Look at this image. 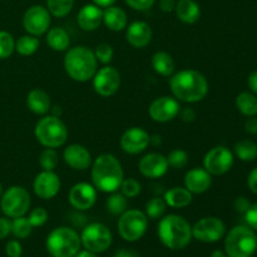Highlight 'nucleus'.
I'll return each instance as SVG.
<instances>
[{"label":"nucleus","instance_id":"nucleus-49","mask_svg":"<svg viewBox=\"0 0 257 257\" xmlns=\"http://www.w3.org/2000/svg\"><path fill=\"white\" fill-rule=\"evenodd\" d=\"M247 185H248V188L251 190V192H253L255 195H257V167L253 168V170L250 172V175H248Z\"/></svg>","mask_w":257,"mask_h":257},{"label":"nucleus","instance_id":"nucleus-44","mask_svg":"<svg viewBox=\"0 0 257 257\" xmlns=\"http://www.w3.org/2000/svg\"><path fill=\"white\" fill-rule=\"evenodd\" d=\"M245 218L248 227H251L252 230H257V202L255 205H251L250 208L246 211Z\"/></svg>","mask_w":257,"mask_h":257},{"label":"nucleus","instance_id":"nucleus-31","mask_svg":"<svg viewBox=\"0 0 257 257\" xmlns=\"http://www.w3.org/2000/svg\"><path fill=\"white\" fill-rule=\"evenodd\" d=\"M235 155L243 162H251L257 158V145L250 140L238 141L235 145Z\"/></svg>","mask_w":257,"mask_h":257},{"label":"nucleus","instance_id":"nucleus-26","mask_svg":"<svg viewBox=\"0 0 257 257\" xmlns=\"http://www.w3.org/2000/svg\"><path fill=\"white\" fill-rule=\"evenodd\" d=\"M103 23L112 32H122L127 27V14L122 8L110 5L103 12Z\"/></svg>","mask_w":257,"mask_h":257},{"label":"nucleus","instance_id":"nucleus-16","mask_svg":"<svg viewBox=\"0 0 257 257\" xmlns=\"http://www.w3.org/2000/svg\"><path fill=\"white\" fill-rule=\"evenodd\" d=\"M70 205L78 211H87L94 206L97 201V188L87 182H80L73 186L69 191Z\"/></svg>","mask_w":257,"mask_h":257},{"label":"nucleus","instance_id":"nucleus-47","mask_svg":"<svg viewBox=\"0 0 257 257\" xmlns=\"http://www.w3.org/2000/svg\"><path fill=\"white\" fill-rule=\"evenodd\" d=\"M12 233V221L7 217H0V240Z\"/></svg>","mask_w":257,"mask_h":257},{"label":"nucleus","instance_id":"nucleus-22","mask_svg":"<svg viewBox=\"0 0 257 257\" xmlns=\"http://www.w3.org/2000/svg\"><path fill=\"white\" fill-rule=\"evenodd\" d=\"M127 42L135 48H145L152 40V29L146 22H133L125 32Z\"/></svg>","mask_w":257,"mask_h":257},{"label":"nucleus","instance_id":"nucleus-56","mask_svg":"<svg viewBox=\"0 0 257 257\" xmlns=\"http://www.w3.org/2000/svg\"><path fill=\"white\" fill-rule=\"evenodd\" d=\"M211 257H227V255H226V253L223 252V251L216 250V251H213L212 255H211Z\"/></svg>","mask_w":257,"mask_h":257},{"label":"nucleus","instance_id":"nucleus-8","mask_svg":"<svg viewBox=\"0 0 257 257\" xmlns=\"http://www.w3.org/2000/svg\"><path fill=\"white\" fill-rule=\"evenodd\" d=\"M148 227V218L140 210H127L118 221V232L123 240L135 242L143 237Z\"/></svg>","mask_w":257,"mask_h":257},{"label":"nucleus","instance_id":"nucleus-45","mask_svg":"<svg viewBox=\"0 0 257 257\" xmlns=\"http://www.w3.org/2000/svg\"><path fill=\"white\" fill-rule=\"evenodd\" d=\"M5 252H7V255L9 257H20L23 252V247L22 245H20V242L12 240L7 243V246H5Z\"/></svg>","mask_w":257,"mask_h":257},{"label":"nucleus","instance_id":"nucleus-32","mask_svg":"<svg viewBox=\"0 0 257 257\" xmlns=\"http://www.w3.org/2000/svg\"><path fill=\"white\" fill-rule=\"evenodd\" d=\"M40 42L38 39V37H34V35H23L18 39V42H15V50L19 53L20 55H24V57H28V55L34 54L35 52L39 48Z\"/></svg>","mask_w":257,"mask_h":257},{"label":"nucleus","instance_id":"nucleus-37","mask_svg":"<svg viewBox=\"0 0 257 257\" xmlns=\"http://www.w3.org/2000/svg\"><path fill=\"white\" fill-rule=\"evenodd\" d=\"M59 157L54 148H45L39 157V163L44 171H53L58 166Z\"/></svg>","mask_w":257,"mask_h":257},{"label":"nucleus","instance_id":"nucleus-2","mask_svg":"<svg viewBox=\"0 0 257 257\" xmlns=\"http://www.w3.org/2000/svg\"><path fill=\"white\" fill-rule=\"evenodd\" d=\"M124 180L122 165L119 161L110 153L100 155L93 162L92 181L93 186L98 191L104 193H113L120 187Z\"/></svg>","mask_w":257,"mask_h":257},{"label":"nucleus","instance_id":"nucleus-51","mask_svg":"<svg viewBox=\"0 0 257 257\" xmlns=\"http://www.w3.org/2000/svg\"><path fill=\"white\" fill-rule=\"evenodd\" d=\"M176 3H177L176 0H160V7L162 12L171 13L175 10Z\"/></svg>","mask_w":257,"mask_h":257},{"label":"nucleus","instance_id":"nucleus-58","mask_svg":"<svg viewBox=\"0 0 257 257\" xmlns=\"http://www.w3.org/2000/svg\"><path fill=\"white\" fill-rule=\"evenodd\" d=\"M2 196H3V186L2 183H0V198H2Z\"/></svg>","mask_w":257,"mask_h":257},{"label":"nucleus","instance_id":"nucleus-42","mask_svg":"<svg viewBox=\"0 0 257 257\" xmlns=\"http://www.w3.org/2000/svg\"><path fill=\"white\" fill-rule=\"evenodd\" d=\"M28 220L33 227H40L48 221V212L43 207H37L30 212Z\"/></svg>","mask_w":257,"mask_h":257},{"label":"nucleus","instance_id":"nucleus-14","mask_svg":"<svg viewBox=\"0 0 257 257\" xmlns=\"http://www.w3.org/2000/svg\"><path fill=\"white\" fill-rule=\"evenodd\" d=\"M120 74L115 68L103 67L93 77V88L102 97H110L119 89Z\"/></svg>","mask_w":257,"mask_h":257},{"label":"nucleus","instance_id":"nucleus-43","mask_svg":"<svg viewBox=\"0 0 257 257\" xmlns=\"http://www.w3.org/2000/svg\"><path fill=\"white\" fill-rule=\"evenodd\" d=\"M125 3H127L132 9L143 12V10L150 9V8L155 4L156 0H125Z\"/></svg>","mask_w":257,"mask_h":257},{"label":"nucleus","instance_id":"nucleus-48","mask_svg":"<svg viewBox=\"0 0 257 257\" xmlns=\"http://www.w3.org/2000/svg\"><path fill=\"white\" fill-rule=\"evenodd\" d=\"M178 114H180L181 119L186 123L193 122L196 118V112L192 109V108H183L182 110H180V113H178Z\"/></svg>","mask_w":257,"mask_h":257},{"label":"nucleus","instance_id":"nucleus-10","mask_svg":"<svg viewBox=\"0 0 257 257\" xmlns=\"http://www.w3.org/2000/svg\"><path fill=\"white\" fill-rule=\"evenodd\" d=\"M112 232L105 225L99 222L89 223L85 226L80 235V242L85 250L90 252H104L112 245Z\"/></svg>","mask_w":257,"mask_h":257},{"label":"nucleus","instance_id":"nucleus-38","mask_svg":"<svg viewBox=\"0 0 257 257\" xmlns=\"http://www.w3.org/2000/svg\"><path fill=\"white\" fill-rule=\"evenodd\" d=\"M15 50V40L10 33L0 30V59H7Z\"/></svg>","mask_w":257,"mask_h":257},{"label":"nucleus","instance_id":"nucleus-33","mask_svg":"<svg viewBox=\"0 0 257 257\" xmlns=\"http://www.w3.org/2000/svg\"><path fill=\"white\" fill-rule=\"evenodd\" d=\"M74 0H47V9L55 18H63L70 13Z\"/></svg>","mask_w":257,"mask_h":257},{"label":"nucleus","instance_id":"nucleus-36","mask_svg":"<svg viewBox=\"0 0 257 257\" xmlns=\"http://www.w3.org/2000/svg\"><path fill=\"white\" fill-rule=\"evenodd\" d=\"M127 197L123 196L122 193H115L113 192L112 196L107 200V210L109 211L112 215H122L123 212L127 211Z\"/></svg>","mask_w":257,"mask_h":257},{"label":"nucleus","instance_id":"nucleus-13","mask_svg":"<svg viewBox=\"0 0 257 257\" xmlns=\"http://www.w3.org/2000/svg\"><path fill=\"white\" fill-rule=\"evenodd\" d=\"M50 22V13L47 8L42 5H33L25 12L23 17V27L28 34L40 37L48 32Z\"/></svg>","mask_w":257,"mask_h":257},{"label":"nucleus","instance_id":"nucleus-27","mask_svg":"<svg viewBox=\"0 0 257 257\" xmlns=\"http://www.w3.org/2000/svg\"><path fill=\"white\" fill-rule=\"evenodd\" d=\"M192 193L186 187H172L165 193V201L172 208H185L192 202Z\"/></svg>","mask_w":257,"mask_h":257},{"label":"nucleus","instance_id":"nucleus-55","mask_svg":"<svg viewBox=\"0 0 257 257\" xmlns=\"http://www.w3.org/2000/svg\"><path fill=\"white\" fill-rule=\"evenodd\" d=\"M74 257H97L94 252H90V251L85 250V251H79Z\"/></svg>","mask_w":257,"mask_h":257},{"label":"nucleus","instance_id":"nucleus-17","mask_svg":"<svg viewBox=\"0 0 257 257\" xmlns=\"http://www.w3.org/2000/svg\"><path fill=\"white\" fill-rule=\"evenodd\" d=\"M34 193L42 200L55 197L60 190V178L53 171H43L38 173L33 182Z\"/></svg>","mask_w":257,"mask_h":257},{"label":"nucleus","instance_id":"nucleus-24","mask_svg":"<svg viewBox=\"0 0 257 257\" xmlns=\"http://www.w3.org/2000/svg\"><path fill=\"white\" fill-rule=\"evenodd\" d=\"M27 105L33 113L39 115L47 114L52 109L49 94L43 89H38V88L29 92L27 97Z\"/></svg>","mask_w":257,"mask_h":257},{"label":"nucleus","instance_id":"nucleus-3","mask_svg":"<svg viewBox=\"0 0 257 257\" xmlns=\"http://www.w3.org/2000/svg\"><path fill=\"white\" fill-rule=\"evenodd\" d=\"M157 232L161 242L171 250H182L192 240V227L187 220L178 215L161 218Z\"/></svg>","mask_w":257,"mask_h":257},{"label":"nucleus","instance_id":"nucleus-9","mask_svg":"<svg viewBox=\"0 0 257 257\" xmlns=\"http://www.w3.org/2000/svg\"><path fill=\"white\" fill-rule=\"evenodd\" d=\"M30 195L24 187L13 186L3 193L0 198V207L7 217H22L29 211Z\"/></svg>","mask_w":257,"mask_h":257},{"label":"nucleus","instance_id":"nucleus-50","mask_svg":"<svg viewBox=\"0 0 257 257\" xmlns=\"http://www.w3.org/2000/svg\"><path fill=\"white\" fill-rule=\"evenodd\" d=\"M245 130L246 132L250 133V135H257V118L253 115V117H250L245 123Z\"/></svg>","mask_w":257,"mask_h":257},{"label":"nucleus","instance_id":"nucleus-57","mask_svg":"<svg viewBox=\"0 0 257 257\" xmlns=\"http://www.w3.org/2000/svg\"><path fill=\"white\" fill-rule=\"evenodd\" d=\"M60 114H62V109H60V107H54V109H53V114L54 117H59L60 118Z\"/></svg>","mask_w":257,"mask_h":257},{"label":"nucleus","instance_id":"nucleus-35","mask_svg":"<svg viewBox=\"0 0 257 257\" xmlns=\"http://www.w3.org/2000/svg\"><path fill=\"white\" fill-rule=\"evenodd\" d=\"M33 226L27 217H17L12 221V233L18 238H27L32 235Z\"/></svg>","mask_w":257,"mask_h":257},{"label":"nucleus","instance_id":"nucleus-4","mask_svg":"<svg viewBox=\"0 0 257 257\" xmlns=\"http://www.w3.org/2000/svg\"><path fill=\"white\" fill-rule=\"evenodd\" d=\"M64 68L73 80L88 82L97 72V58L92 49L77 45L68 49L64 57Z\"/></svg>","mask_w":257,"mask_h":257},{"label":"nucleus","instance_id":"nucleus-1","mask_svg":"<svg viewBox=\"0 0 257 257\" xmlns=\"http://www.w3.org/2000/svg\"><path fill=\"white\" fill-rule=\"evenodd\" d=\"M171 92L176 99L186 103H197L208 93V82L202 73L193 69L180 70L170 80Z\"/></svg>","mask_w":257,"mask_h":257},{"label":"nucleus","instance_id":"nucleus-20","mask_svg":"<svg viewBox=\"0 0 257 257\" xmlns=\"http://www.w3.org/2000/svg\"><path fill=\"white\" fill-rule=\"evenodd\" d=\"M63 160L70 168L84 171L92 165L90 152L82 145H70L63 152Z\"/></svg>","mask_w":257,"mask_h":257},{"label":"nucleus","instance_id":"nucleus-18","mask_svg":"<svg viewBox=\"0 0 257 257\" xmlns=\"http://www.w3.org/2000/svg\"><path fill=\"white\" fill-rule=\"evenodd\" d=\"M151 143V137L143 128L132 127L123 133L120 147L128 155H138L143 152Z\"/></svg>","mask_w":257,"mask_h":257},{"label":"nucleus","instance_id":"nucleus-5","mask_svg":"<svg viewBox=\"0 0 257 257\" xmlns=\"http://www.w3.org/2000/svg\"><path fill=\"white\" fill-rule=\"evenodd\" d=\"M47 250L53 257H74L79 252L80 236L73 228L58 227L47 237Z\"/></svg>","mask_w":257,"mask_h":257},{"label":"nucleus","instance_id":"nucleus-19","mask_svg":"<svg viewBox=\"0 0 257 257\" xmlns=\"http://www.w3.org/2000/svg\"><path fill=\"white\" fill-rule=\"evenodd\" d=\"M141 173L147 178H160L168 171L167 158L157 152H152L141 158L138 163Z\"/></svg>","mask_w":257,"mask_h":257},{"label":"nucleus","instance_id":"nucleus-41","mask_svg":"<svg viewBox=\"0 0 257 257\" xmlns=\"http://www.w3.org/2000/svg\"><path fill=\"white\" fill-rule=\"evenodd\" d=\"M113 54H114L113 48L109 44H107V43H102V44L97 45V48L94 50L97 62L103 63V64H108L113 59Z\"/></svg>","mask_w":257,"mask_h":257},{"label":"nucleus","instance_id":"nucleus-11","mask_svg":"<svg viewBox=\"0 0 257 257\" xmlns=\"http://www.w3.org/2000/svg\"><path fill=\"white\" fill-rule=\"evenodd\" d=\"M233 166V153L223 146L213 147L203 158V168L210 175L221 176L227 173Z\"/></svg>","mask_w":257,"mask_h":257},{"label":"nucleus","instance_id":"nucleus-53","mask_svg":"<svg viewBox=\"0 0 257 257\" xmlns=\"http://www.w3.org/2000/svg\"><path fill=\"white\" fill-rule=\"evenodd\" d=\"M114 257H140L137 255V252H135L133 250H128V248H122V250L117 251Z\"/></svg>","mask_w":257,"mask_h":257},{"label":"nucleus","instance_id":"nucleus-12","mask_svg":"<svg viewBox=\"0 0 257 257\" xmlns=\"http://www.w3.org/2000/svg\"><path fill=\"white\" fill-rule=\"evenodd\" d=\"M226 226L217 217H203L193 225L192 237L201 242H217L225 236Z\"/></svg>","mask_w":257,"mask_h":257},{"label":"nucleus","instance_id":"nucleus-15","mask_svg":"<svg viewBox=\"0 0 257 257\" xmlns=\"http://www.w3.org/2000/svg\"><path fill=\"white\" fill-rule=\"evenodd\" d=\"M181 110V105L178 100L173 97H160L152 102L150 105V117L155 122L166 123L175 119Z\"/></svg>","mask_w":257,"mask_h":257},{"label":"nucleus","instance_id":"nucleus-7","mask_svg":"<svg viewBox=\"0 0 257 257\" xmlns=\"http://www.w3.org/2000/svg\"><path fill=\"white\" fill-rule=\"evenodd\" d=\"M34 135L38 142L45 148H58L67 142L68 130L59 117L47 115L37 123Z\"/></svg>","mask_w":257,"mask_h":257},{"label":"nucleus","instance_id":"nucleus-30","mask_svg":"<svg viewBox=\"0 0 257 257\" xmlns=\"http://www.w3.org/2000/svg\"><path fill=\"white\" fill-rule=\"evenodd\" d=\"M236 107L246 117L257 114V97L253 93L242 92L236 97Z\"/></svg>","mask_w":257,"mask_h":257},{"label":"nucleus","instance_id":"nucleus-39","mask_svg":"<svg viewBox=\"0 0 257 257\" xmlns=\"http://www.w3.org/2000/svg\"><path fill=\"white\" fill-rule=\"evenodd\" d=\"M166 158H167L168 166L171 168H175V170H181V168H183L188 163L187 152L183 150H178V148L171 151L170 155Z\"/></svg>","mask_w":257,"mask_h":257},{"label":"nucleus","instance_id":"nucleus-52","mask_svg":"<svg viewBox=\"0 0 257 257\" xmlns=\"http://www.w3.org/2000/svg\"><path fill=\"white\" fill-rule=\"evenodd\" d=\"M247 83L250 89L252 90L255 94H257V70H255V72H252L250 75H248Z\"/></svg>","mask_w":257,"mask_h":257},{"label":"nucleus","instance_id":"nucleus-21","mask_svg":"<svg viewBox=\"0 0 257 257\" xmlns=\"http://www.w3.org/2000/svg\"><path fill=\"white\" fill-rule=\"evenodd\" d=\"M212 175L207 172L205 168L195 167L188 171L185 176V187L190 191L191 193H200L206 192L210 190L212 185Z\"/></svg>","mask_w":257,"mask_h":257},{"label":"nucleus","instance_id":"nucleus-23","mask_svg":"<svg viewBox=\"0 0 257 257\" xmlns=\"http://www.w3.org/2000/svg\"><path fill=\"white\" fill-rule=\"evenodd\" d=\"M78 25L85 32L98 29L103 23V10L95 4H87L79 10L77 18Z\"/></svg>","mask_w":257,"mask_h":257},{"label":"nucleus","instance_id":"nucleus-46","mask_svg":"<svg viewBox=\"0 0 257 257\" xmlns=\"http://www.w3.org/2000/svg\"><path fill=\"white\" fill-rule=\"evenodd\" d=\"M233 206H235V210L237 211V212L240 213H246V211L250 208L251 206V202L248 201L247 197H245V196H240V197L236 198L235 203H233Z\"/></svg>","mask_w":257,"mask_h":257},{"label":"nucleus","instance_id":"nucleus-54","mask_svg":"<svg viewBox=\"0 0 257 257\" xmlns=\"http://www.w3.org/2000/svg\"><path fill=\"white\" fill-rule=\"evenodd\" d=\"M95 5L100 8H108L110 5H113L115 3V0H93Z\"/></svg>","mask_w":257,"mask_h":257},{"label":"nucleus","instance_id":"nucleus-40","mask_svg":"<svg viewBox=\"0 0 257 257\" xmlns=\"http://www.w3.org/2000/svg\"><path fill=\"white\" fill-rule=\"evenodd\" d=\"M120 193L123 196H125L127 198H133L136 196H138L141 193V183L138 182L135 178H127V180H123L120 183Z\"/></svg>","mask_w":257,"mask_h":257},{"label":"nucleus","instance_id":"nucleus-29","mask_svg":"<svg viewBox=\"0 0 257 257\" xmlns=\"http://www.w3.org/2000/svg\"><path fill=\"white\" fill-rule=\"evenodd\" d=\"M152 67L162 77H171L175 73L176 64L172 55L166 52H157L152 57Z\"/></svg>","mask_w":257,"mask_h":257},{"label":"nucleus","instance_id":"nucleus-6","mask_svg":"<svg viewBox=\"0 0 257 257\" xmlns=\"http://www.w3.org/2000/svg\"><path fill=\"white\" fill-rule=\"evenodd\" d=\"M257 248V236L248 226H236L227 233L225 253L228 257H251Z\"/></svg>","mask_w":257,"mask_h":257},{"label":"nucleus","instance_id":"nucleus-34","mask_svg":"<svg viewBox=\"0 0 257 257\" xmlns=\"http://www.w3.org/2000/svg\"><path fill=\"white\" fill-rule=\"evenodd\" d=\"M166 207H167V203L163 198L152 197L146 203V215L152 220H157L165 215Z\"/></svg>","mask_w":257,"mask_h":257},{"label":"nucleus","instance_id":"nucleus-28","mask_svg":"<svg viewBox=\"0 0 257 257\" xmlns=\"http://www.w3.org/2000/svg\"><path fill=\"white\" fill-rule=\"evenodd\" d=\"M47 44L55 52H64L69 48L70 38L69 34L63 28H52L47 32Z\"/></svg>","mask_w":257,"mask_h":257},{"label":"nucleus","instance_id":"nucleus-25","mask_svg":"<svg viewBox=\"0 0 257 257\" xmlns=\"http://www.w3.org/2000/svg\"><path fill=\"white\" fill-rule=\"evenodd\" d=\"M175 12L178 19L186 24H193L201 17V8L195 0H178Z\"/></svg>","mask_w":257,"mask_h":257}]
</instances>
